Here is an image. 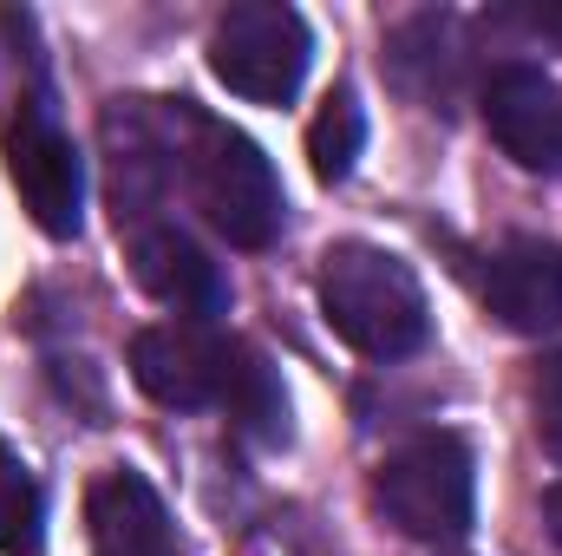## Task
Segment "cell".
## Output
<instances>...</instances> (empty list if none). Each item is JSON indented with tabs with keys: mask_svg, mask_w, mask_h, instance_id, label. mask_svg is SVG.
Returning a JSON list of instances; mask_svg holds the SVG:
<instances>
[{
	"mask_svg": "<svg viewBox=\"0 0 562 556\" xmlns=\"http://www.w3.org/2000/svg\"><path fill=\"white\" fill-rule=\"evenodd\" d=\"M170 170H183L196 210L236 249H269L281 236V177L262 157V144H249L243 132L177 105V119H170Z\"/></svg>",
	"mask_w": 562,
	"mask_h": 556,
	"instance_id": "1",
	"label": "cell"
},
{
	"mask_svg": "<svg viewBox=\"0 0 562 556\" xmlns=\"http://www.w3.org/2000/svg\"><path fill=\"white\" fill-rule=\"evenodd\" d=\"M321 314L367 360H406L431 334L419 276L380 243H334L321 256Z\"/></svg>",
	"mask_w": 562,
	"mask_h": 556,
	"instance_id": "2",
	"label": "cell"
},
{
	"mask_svg": "<svg viewBox=\"0 0 562 556\" xmlns=\"http://www.w3.org/2000/svg\"><path fill=\"white\" fill-rule=\"evenodd\" d=\"M380 511L419 537V544H458L477 518V465L458 432H419L380 465Z\"/></svg>",
	"mask_w": 562,
	"mask_h": 556,
	"instance_id": "3",
	"label": "cell"
},
{
	"mask_svg": "<svg viewBox=\"0 0 562 556\" xmlns=\"http://www.w3.org/2000/svg\"><path fill=\"white\" fill-rule=\"evenodd\" d=\"M307 59H314L307 20L281 0H243L210 33V73L249 105H288L307 79Z\"/></svg>",
	"mask_w": 562,
	"mask_h": 556,
	"instance_id": "4",
	"label": "cell"
},
{
	"mask_svg": "<svg viewBox=\"0 0 562 556\" xmlns=\"http://www.w3.org/2000/svg\"><path fill=\"white\" fill-rule=\"evenodd\" d=\"M7 177L20 190V203L33 210V223L46 236H79V210H86V164L72 138L40 112L26 105L7 132Z\"/></svg>",
	"mask_w": 562,
	"mask_h": 556,
	"instance_id": "5",
	"label": "cell"
},
{
	"mask_svg": "<svg viewBox=\"0 0 562 556\" xmlns=\"http://www.w3.org/2000/svg\"><path fill=\"white\" fill-rule=\"evenodd\" d=\"M484 125L497 151L524 170L562 177V86L537 66H497L484 86Z\"/></svg>",
	"mask_w": 562,
	"mask_h": 556,
	"instance_id": "6",
	"label": "cell"
},
{
	"mask_svg": "<svg viewBox=\"0 0 562 556\" xmlns=\"http://www.w3.org/2000/svg\"><path fill=\"white\" fill-rule=\"evenodd\" d=\"M132 276L150 301L177 308L183 321H216L229 308V281L210 263V249L196 236H183L177 223H132Z\"/></svg>",
	"mask_w": 562,
	"mask_h": 556,
	"instance_id": "7",
	"label": "cell"
},
{
	"mask_svg": "<svg viewBox=\"0 0 562 556\" xmlns=\"http://www.w3.org/2000/svg\"><path fill=\"white\" fill-rule=\"evenodd\" d=\"M132 380L157 407H177V413L216 407V393H223V334H210L196 321L144 327L132 341Z\"/></svg>",
	"mask_w": 562,
	"mask_h": 556,
	"instance_id": "8",
	"label": "cell"
},
{
	"mask_svg": "<svg viewBox=\"0 0 562 556\" xmlns=\"http://www.w3.org/2000/svg\"><path fill=\"white\" fill-rule=\"evenodd\" d=\"M484 301L517 334H550V327H562V243L510 236L484 263Z\"/></svg>",
	"mask_w": 562,
	"mask_h": 556,
	"instance_id": "9",
	"label": "cell"
},
{
	"mask_svg": "<svg viewBox=\"0 0 562 556\" xmlns=\"http://www.w3.org/2000/svg\"><path fill=\"white\" fill-rule=\"evenodd\" d=\"M86 524H92V556H183L157 485L125 465L86 491Z\"/></svg>",
	"mask_w": 562,
	"mask_h": 556,
	"instance_id": "10",
	"label": "cell"
},
{
	"mask_svg": "<svg viewBox=\"0 0 562 556\" xmlns=\"http://www.w3.org/2000/svg\"><path fill=\"white\" fill-rule=\"evenodd\" d=\"M216 407L236 419L256 445H281L288 438V393H281L276 367H269V354L262 347H249V341H223V393H216Z\"/></svg>",
	"mask_w": 562,
	"mask_h": 556,
	"instance_id": "11",
	"label": "cell"
},
{
	"mask_svg": "<svg viewBox=\"0 0 562 556\" xmlns=\"http://www.w3.org/2000/svg\"><path fill=\"white\" fill-rule=\"evenodd\" d=\"M360 151H367V112H360V99L353 92H327L321 112H314V125H307L314 177L321 184H347L353 164H360Z\"/></svg>",
	"mask_w": 562,
	"mask_h": 556,
	"instance_id": "12",
	"label": "cell"
},
{
	"mask_svg": "<svg viewBox=\"0 0 562 556\" xmlns=\"http://www.w3.org/2000/svg\"><path fill=\"white\" fill-rule=\"evenodd\" d=\"M40 524H46L40 478L0 445V556H33L40 551Z\"/></svg>",
	"mask_w": 562,
	"mask_h": 556,
	"instance_id": "13",
	"label": "cell"
},
{
	"mask_svg": "<svg viewBox=\"0 0 562 556\" xmlns=\"http://www.w3.org/2000/svg\"><path fill=\"white\" fill-rule=\"evenodd\" d=\"M530 413H537V438H543V452H557L562 458V354L537 360V374H530Z\"/></svg>",
	"mask_w": 562,
	"mask_h": 556,
	"instance_id": "14",
	"label": "cell"
},
{
	"mask_svg": "<svg viewBox=\"0 0 562 556\" xmlns=\"http://www.w3.org/2000/svg\"><path fill=\"white\" fill-rule=\"evenodd\" d=\"M497 20H504V26H517L530 46L562 53V0H524V7H504Z\"/></svg>",
	"mask_w": 562,
	"mask_h": 556,
	"instance_id": "15",
	"label": "cell"
},
{
	"mask_svg": "<svg viewBox=\"0 0 562 556\" xmlns=\"http://www.w3.org/2000/svg\"><path fill=\"white\" fill-rule=\"evenodd\" d=\"M543 518H550V537L562 544V478L550 485V498H543Z\"/></svg>",
	"mask_w": 562,
	"mask_h": 556,
	"instance_id": "16",
	"label": "cell"
}]
</instances>
